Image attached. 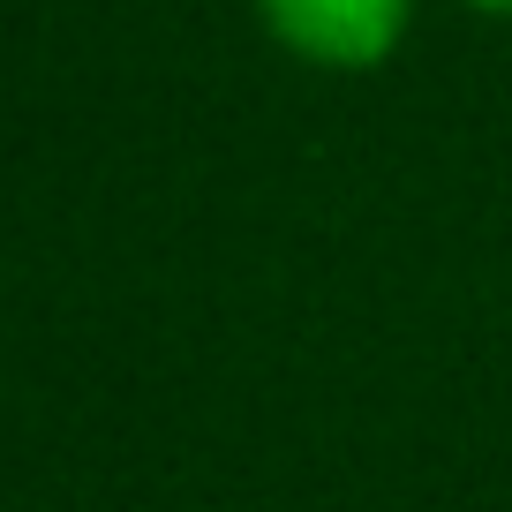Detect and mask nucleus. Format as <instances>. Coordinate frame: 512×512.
I'll list each match as a JSON object with an SVG mask.
<instances>
[{
  "label": "nucleus",
  "instance_id": "1",
  "mask_svg": "<svg viewBox=\"0 0 512 512\" xmlns=\"http://www.w3.org/2000/svg\"><path fill=\"white\" fill-rule=\"evenodd\" d=\"M256 23L309 68L362 76L384 68L415 31V0H256Z\"/></svg>",
  "mask_w": 512,
  "mask_h": 512
},
{
  "label": "nucleus",
  "instance_id": "2",
  "mask_svg": "<svg viewBox=\"0 0 512 512\" xmlns=\"http://www.w3.org/2000/svg\"><path fill=\"white\" fill-rule=\"evenodd\" d=\"M460 8H475V16H512V0H460Z\"/></svg>",
  "mask_w": 512,
  "mask_h": 512
}]
</instances>
